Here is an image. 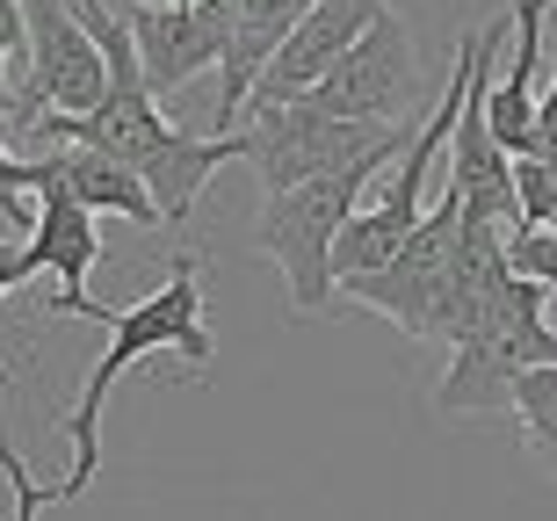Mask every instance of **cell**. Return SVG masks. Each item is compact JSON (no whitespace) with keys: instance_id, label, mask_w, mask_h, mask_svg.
<instances>
[{"instance_id":"obj_1","label":"cell","mask_w":557,"mask_h":521,"mask_svg":"<svg viewBox=\"0 0 557 521\" xmlns=\"http://www.w3.org/2000/svg\"><path fill=\"white\" fill-rule=\"evenodd\" d=\"M145 355H182L188 370H210V326H203V253H174V269H166V283L152 297H138L131 312L109 319V348L102 362L87 370L81 384V406L65 413V435H73V471H65L51 493L65 500H81L87 485H95V471H102V406L109 392L124 384L131 362H145Z\"/></svg>"},{"instance_id":"obj_2","label":"cell","mask_w":557,"mask_h":521,"mask_svg":"<svg viewBox=\"0 0 557 521\" xmlns=\"http://www.w3.org/2000/svg\"><path fill=\"white\" fill-rule=\"evenodd\" d=\"M550 290L529 275H507L485 312L449 340V370L434 384V413H515L521 376L557 362V326L543 319Z\"/></svg>"},{"instance_id":"obj_3","label":"cell","mask_w":557,"mask_h":521,"mask_svg":"<svg viewBox=\"0 0 557 521\" xmlns=\"http://www.w3.org/2000/svg\"><path fill=\"white\" fill-rule=\"evenodd\" d=\"M384 168H348V174H319V182H297L283 196H261V218H253V247L269 253L289 283V312L319 319L341 297V275H333V247L362 203H370V182Z\"/></svg>"},{"instance_id":"obj_4","label":"cell","mask_w":557,"mask_h":521,"mask_svg":"<svg viewBox=\"0 0 557 521\" xmlns=\"http://www.w3.org/2000/svg\"><path fill=\"white\" fill-rule=\"evenodd\" d=\"M428 124V116H420ZM420 124H355V116H319L311 102L289 109H253L247 124V168L261 174V196H283L297 182L319 174H348V168H392L413 146Z\"/></svg>"},{"instance_id":"obj_5","label":"cell","mask_w":557,"mask_h":521,"mask_svg":"<svg viewBox=\"0 0 557 521\" xmlns=\"http://www.w3.org/2000/svg\"><path fill=\"white\" fill-rule=\"evenodd\" d=\"M456 253H463V203L442 188V203L420 218V232L384 261L376 275H348L341 297L370 305L413 340H442L449 348V312H456Z\"/></svg>"},{"instance_id":"obj_6","label":"cell","mask_w":557,"mask_h":521,"mask_svg":"<svg viewBox=\"0 0 557 521\" xmlns=\"http://www.w3.org/2000/svg\"><path fill=\"white\" fill-rule=\"evenodd\" d=\"M22 15H29V73L15 87V131L51 116V109L87 116L109 95V51L95 44L73 0H22Z\"/></svg>"},{"instance_id":"obj_7","label":"cell","mask_w":557,"mask_h":521,"mask_svg":"<svg viewBox=\"0 0 557 521\" xmlns=\"http://www.w3.org/2000/svg\"><path fill=\"white\" fill-rule=\"evenodd\" d=\"M420 51H413V29L398 22V8L355 37V51L333 65L326 80L311 87L305 102L319 116H355V124H420Z\"/></svg>"},{"instance_id":"obj_8","label":"cell","mask_w":557,"mask_h":521,"mask_svg":"<svg viewBox=\"0 0 557 521\" xmlns=\"http://www.w3.org/2000/svg\"><path fill=\"white\" fill-rule=\"evenodd\" d=\"M138 44V65L152 95H174L196 73L232 59V29H239V0H116Z\"/></svg>"},{"instance_id":"obj_9","label":"cell","mask_w":557,"mask_h":521,"mask_svg":"<svg viewBox=\"0 0 557 521\" xmlns=\"http://www.w3.org/2000/svg\"><path fill=\"white\" fill-rule=\"evenodd\" d=\"M384 8H392V0H319V8H311V15L283 37V51L269 59V73L253 80V102L247 109H289V102H305L311 87H319L333 65L355 51V37H362Z\"/></svg>"},{"instance_id":"obj_10","label":"cell","mask_w":557,"mask_h":521,"mask_svg":"<svg viewBox=\"0 0 557 521\" xmlns=\"http://www.w3.org/2000/svg\"><path fill=\"white\" fill-rule=\"evenodd\" d=\"M22 247H29V269L51 275L59 297H51V312L59 319H116L109 305L87 297V275L102 269V232H95V210L59 196V188H37V225L22 232Z\"/></svg>"},{"instance_id":"obj_11","label":"cell","mask_w":557,"mask_h":521,"mask_svg":"<svg viewBox=\"0 0 557 521\" xmlns=\"http://www.w3.org/2000/svg\"><path fill=\"white\" fill-rule=\"evenodd\" d=\"M29 160V182L37 188H59V196H73V203H87L95 218H131V225H166L160 203H152V188H145L138 168H124V160H109V152L95 146H44V152H22Z\"/></svg>"},{"instance_id":"obj_12","label":"cell","mask_w":557,"mask_h":521,"mask_svg":"<svg viewBox=\"0 0 557 521\" xmlns=\"http://www.w3.org/2000/svg\"><path fill=\"white\" fill-rule=\"evenodd\" d=\"M557 0H515L507 15H515V65L499 73V80H485V124H493V138L507 152H536V59H543V15H550Z\"/></svg>"},{"instance_id":"obj_13","label":"cell","mask_w":557,"mask_h":521,"mask_svg":"<svg viewBox=\"0 0 557 521\" xmlns=\"http://www.w3.org/2000/svg\"><path fill=\"white\" fill-rule=\"evenodd\" d=\"M319 0H239V29H232V59H225V87H218V138L239 109L253 102V80L269 73V59L283 51V37L311 15Z\"/></svg>"},{"instance_id":"obj_14","label":"cell","mask_w":557,"mask_h":521,"mask_svg":"<svg viewBox=\"0 0 557 521\" xmlns=\"http://www.w3.org/2000/svg\"><path fill=\"white\" fill-rule=\"evenodd\" d=\"M515 420H521V442H529L536 471H543V479H557V362H543V370L521 376Z\"/></svg>"},{"instance_id":"obj_15","label":"cell","mask_w":557,"mask_h":521,"mask_svg":"<svg viewBox=\"0 0 557 521\" xmlns=\"http://www.w3.org/2000/svg\"><path fill=\"white\" fill-rule=\"evenodd\" d=\"M507 261H515V275H529V283L557 290V225H521V232H507Z\"/></svg>"},{"instance_id":"obj_16","label":"cell","mask_w":557,"mask_h":521,"mask_svg":"<svg viewBox=\"0 0 557 521\" xmlns=\"http://www.w3.org/2000/svg\"><path fill=\"white\" fill-rule=\"evenodd\" d=\"M0 218H15L22 232L37 225V182H29V160L8 138H0Z\"/></svg>"},{"instance_id":"obj_17","label":"cell","mask_w":557,"mask_h":521,"mask_svg":"<svg viewBox=\"0 0 557 521\" xmlns=\"http://www.w3.org/2000/svg\"><path fill=\"white\" fill-rule=\"evenodd\" d=\"M15 51H29V15H22V0H0V138L15 131V87H8V59Z\"/></svg>"},{"instance_id":"obj_18","label":"cell","mask_w":557,"mask_h":521,"mask_svg":"<svg viewBox=\"0 0 557 521\" xmlns=\"http://www.w3.org/2000/svg\"><path fill=\"white\" fill-rule=\"evenodd\" d=\"M515 188H521V225H557V174L543 160L521 152L515 160Z\"/></svg>"},{"instance_id":"obj_19","label":"cell","mask_w":557,"mask_h":521,"mask_svg":"<svg viewBox=\"0 0 557 521\" xmlns=\"http://www.w3.org/2000/svg\"><path fill=\"white\" fill-rule=\"evenodd\" d=\"M0 479H8V493H15V521H44V507H59L51 485L29 479V463H22L15 442H0Z\"/></svg>"},{"instance_id":"obj_20","label":"cell","mask_w":557,"mask_h":521,"mask_svg":"<svg viewBox=\"0 0 557 521\" xmlns=\"http://www.w3.org/2000/svg\"><path fill=\"white\" fill-rule=\"evenodd\" d=\"M29 247H22V239H0V297L8 290H22V283H29ZM0 384H15V370H8V362H0Z\"/></svg>"},{"instance_id":"obj_21","label":"cell","mask_w":557,"mask_h":521,"mask_svg":"<svg viewBox=\"0 0 557 521\" xmlns=\"http://www.w3.org/2000/svg\"><path fill=\"white\" fill-rule=\"evenodd\" d=\"M529 160H543V168L557 174V73H550V87H543V109H536V152Z\"/></svg>"}]
</instances>
